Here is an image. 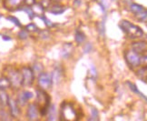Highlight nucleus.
<instances>
[{
  "label": "nucleus",
  "mask_w": 147,
  "mask_h": 121,
  "mask_svg": "<svg viewBox=\"0 0 147 121\" xmlns=\"http://www.w3.org/2000/svg\"><path fill=\"white\" fill-rule=\"evenodd\" d=\"M11 88V84L7 77L2 76L0 77V89H7Z\"/></svg>",
  "instance_id": "21"
},
{
  "label": "nucleus",
  "mask_w": 147,
  "mask_h": 121,
  "mask_svg": "<svg viewBox=\"0 0 147 121\" xmlns=\"http://www.w3.org/2000/svg\"><path fill=\"white\" fill-rule=\"evenodd\" d=\"M25 29L28 33H34V32H37L38 31V27H36V24H34V23H29V24L26 26Z\"/></svg>",
  "instance_id": "23"
},
{
  "label": "nucleus",
  "mask_w": 147,
  "mask_h": 121,
  "mask_svg": "<svg viewBox=\"0 0 147 121\" xmlns=\"http://www.w3.org/2000/svg\"><path fill=\"white\" fill-rule=\"evenodd\" d=\"M65 7H64V5H62L60 4H54L52 5H50V8H49V12L51 14H53V15H56V16H58V15H61V14H63L65 11Z\"/></svg>",
  "instance_id": "13"
},
{
  "label": "nucleus",
  "mask_w": 147,
  "mask_h": 121,
  "mask_svg": "<svg viewBox=\"0 0 147 121\" xmlns=\"http://www.w3.org/2000/svg\"><path fill=\"white\" fill-rule=\"evenodd\" d=\"M26 116L31 121H36L39 118V107L36 104H29L27 107Z\"/></svg>",
  "instance_id": "9"
},
{
  "label": "nucleus",
  "mask_w": 147,
  "mask_h": 121,
  "mask_svg": "<svg viewBox=\"0 0 147 121\" xmlns=\"http://www.w3.org/2000/svg\"><path fill=\"white\" fill-rule=\"evenodd\" d=\"M22 75V83L24 86H30L35 80V73H34L32 67H23L21 69Z\"/></svg>",
  "instance_id": "5"
},
{
  "label": "nucleus",
  "mask_w": 147,
  "mask_h": 121,
  "mask_svg": "<svg viewBox=\"0 0 147 121\" xmlns=\"http://www.w3.org/2000/svg\"><path fill=\"white\" fill-rule=\"evenodd\" d=\"M7 106L9 107V111H10L11 116H12L13 118H18L19 115H20V109H19V106H18V101L15 100L14 99L9 97Z\"/></svg>",
  "instance_id": "10"
},
{
  "label": "nucleus",
  "mask_w": 147,
  "mask_h": 121,
  "mask_svg": "<svg viewBox=\"0 0 147 121\" xmlns=\"http://www.w3.org/2000/svg\"><path fill=\"white\" fill-rule=\"evenodd\" d=\"M7 19L8 21H10L11 23H13L14 25H16V27H22V24H21V22L19 21V19L18 18V17H16L14 16H8L7 17Z\"/></svg>",
  "instance_id": "24"
},
{
  "label": "nucleus",
  "mask_w": 147,
  "mask_h": 121,
  "mask_svg": "<svg viewBox=\"0 0 147 121\" xmlns=\"http://www.w3.org/2000/svg\"><path fill=\"white\" fill-rule=\"evenodd\" d=\"M9 97L7 93V91L5 89H0V104L5 107L7 106L8 104Z\"/></svg>",
  "instance_id": "18"
},
{
  "label": "nucleus",
  "mask_w": 147,
  "mask_h": 121,
  "mask_svg": "<svg viewBox=\"0 0 147 121\" xmlns=\"http://www.w3.org/2000/svg\"><path fill=\"white\" fill-rule=\"evenodd\" d=\"M60 121H77V113L69 102H64L61 106Z\"/></svg>",
  "instance_id": "3"
},
{
  "label": "nucleus",
  "mask_w": 147,
  "mask_h": 121,
  "mask_svg": "<svg viewBox=\"0 0 147 121\" xmlns=\"http://www.w3.org/2000/svg\"><path fill=\"white\" fill-rule=\"evenodd\" d=\"M89 121H99V112L96 108L93 107L91 109V116L89 118Z\"/></svg>",
  "instance_id": "22"
},
{
  "label": "nucleus",
  "mask_w": 147,
  "mask_h": 121,
  "mask_svg": "<svg viewBox=\"0 0 147 121\" xmlns=\"http://www.w3.org/2000/svg\"><path fill=\"white\" fill-rule=\"evenodd\" d=\"M24 5V0H3V7L8 11L19 10Z\"/></svg>",
  "instance_id": "8"
},
{
  "label": "nucleus",
  "mask_w": 147,
  "mask_h": 121,
  "mask_svg": "<svg viewBox=\"0 0 147 121\" xmlns=\"http://www.w3.org/2000/svg\"><path fill=\"white\" fill-rule=\"evenodd\" d=\"M91 75L93 77H96V70H95V67L94 66L91 67Z\"/></svg>",
  "instance_id": "33"
},
{
  "label": "nucleus",
  "mask_w": 147,
  "mask_h": 121,
  "mask_svg": "<svg viewBox=\"0 0 147 121\" xmlns=\"http://www.w3.org/2000/svg\"><path fill=\"white\" fill-rule=\"evenodd\" d=\"M4 76L7 77L11 84V88L18 89L23 86L22 83V75L19 69L12 66H7L4 68Z\"/></svg>",
  "instance_id": "1"
},
{
  "label": "nucleus",
  "mask_w": 147,
  "mask_h": 121,
  "mask_svg": "<svg viewBox=\"0 0 147 121\" xmlns=\"http://www.w3.org/2000/svg\"><path fill=\"white\" fill-rule=\"evenodd\" d=\"M37 84L39 86V88H40V89L47 90L50 88L53 85V80H52L51 75L48 73H45V72L38 75Z\"/></svg>",
  "instance_id": "6"
},
{
  "label": "nucleus",
  "mask_w": 147,
  "mask_h": 121,
  "mask_svg": "<svg viewBox=\"0 0 147 121\" xmlns=\"http://www.w3.org/2000/svg\"><path fill=\"white\" fill-rule=\"evenodd\" d=\"M105 22L102 21L101 23H99V24H98V32H99V34L101 35L102 37L105 36Z\"/></svg>",
  "instance_id": "29"
},
{
  "label": "nucleus",
  "mask_w": 147,
  "mask_h": 121,
  "mask_svg": "<svg viewBox=\"0 0 147 121\" xmlns=\"http://www.w3.org/2000/svg\"><path fill=\"white\" fill-rule=\"evenodd\" d=\"M75 40L76 42L79 45H81L84 42V40H86V35H84L81 30H76V33H75Z\"/></svg>",
  "instance_id": "20"
},
{
  "label": "nucleus",
  "mask_w": 147,
  "mask_h": 121,
  "mask_svg": "<svg viewBox=\"0 0 147 121\" xmlns=\"http://www.w3.org/2000/svg\"><path fill=\"white\" fill-rule=\"evenodd\" d=\"M36 105L40 108L41 115H46L50 107V97L43 89H38L36 91Z\"/></svg>",
  "instance_id": "4"
},
{
  "label": "nucleus",
  "mask_w": 147,
  "mask_h": 121,
  "mask_svg": "<svg viewBox=\"0 0 147 121\" xmlns=\"http://www.w3.org/2000/svg\"><path fill=\"white\" fill-rule=\"evenodd\" d=\"M125 60L127 64L132 67H137L142 64L141 55L135 53L133 50H128L125 52Z\"/></svg>",
  "instance_id": "7"
},
{
  "label": "nucleus",
  "mask_w": 147,
  "mask_h": 121,
  "mask_svg": "<svg viewBox=\"0 0 147 121\" xmlns=\"http://www.w3.org/2000/svg\"><path fill=\"white\" fill-rule=\"evenodd\" d=\"M36 3V0H24V5L27 7H32Z\"/></svg>",
  "instance_id": "31"
},
{
  "label": "nucleus",
  "mask_w": 147,
  "mask_h": 121,
  "mask_svg": "<svg viewBox=\"0 0 147 121\" xmlns=\"http://www.w3.org/2000/svg\"><path fill=\"white\" fill-rule=\"evenodd\" d=\"M126 84H127V86H129V88L131 89L134 93H135V94H137L138 96H140L142 99H144L145 101H147V97L145 96V95H144L142 92H141L139 89H138V88L136 86V85H134V83H132V82H130V81H127L126 82Z\"/></svg>",
  "instance_id": "16"
},
{
  "label": "nucleus",
  "mask_w": 147,
  "mask_h": 121,
  "mask_svg": "<svg viewBox=\"0 0 147 121\" xmlns=\"http://www.w3.org/2000/svg\"><path fill=\"white\" fill-rule=\"evenodd\" d=\"M3 39H4V40H7V41H8V40H11V37H9L8 36H4V37H3Z\"/></svg>",
  "instance_id": "35"
},
{
  "label": "nucleus",
  "mask_w": 147,
  "mask_h": 121,
  "mask_svg": "<svg viewBox=\"0 0 147 121\" xmlns=\"http://www.w3.org/2000/svg\"><path fill=\"white\" fill-rule=\"evenodd\" d=\"M32 69H33V71L35 74L37 73V74L40 75L41 73H43V66L41 64H39V63H36V64L34 65Z\"/></svg>",
  "instance_id": "25"
},
{
  "label": "nucleus",
  "mask_w": 147,
  "mask_h": 121,
  "mask_svg": "<svg viewBox=\"0 0 147 121\" xmlns=\"http://www.w3.org/2000/svg\"><path fill=\"white\" fill-rule=\"evenodd\" d=\"M32 10L34 14L36 15V16H44L45 14V11H46V8L44 7V5L41 4V3H36L34 5L31 7Z\"/></svg>",
  "instance_id": "15"
},
{
  "label": "nucleus",
  "mask_w": 147,
  "mask_h": 121,
  "mask_svg": "<svg viewBox=\"0 0 147 121\" xmlns=\"http://www.w3.org/2000/svg\"><path fill=\"white\" fill-rule=\"evenodd\" d=\"M39 17H40V18L44 21V23H45V24H46V26L47 27H53L54 26V24H53V23L52 22H51V20L50 19H48L47 18V17L46 16H39Z\"/></svg>",
  "instance_id": "28"
},
{
  "label": "nucleus",
  "mask_w": 147,
  "mask_h": 121,
  "mask_svg": "<svg viewBox=\"0 0 147 121\" xmlns=\"http://www.w3.org/2000/svg\"><path fill=\"white\" fill-rule=\"evenodd\" d=\"M48 121H56V107L55 105H50L48 111Z\"/></svg>",
  "instance_id": "19"
},
{
  "label": "nucleus",
  "mask_w": 147,
  "mask_h": 121,
  "mask_svg": "<svg viewBox=\"0 0 147 121\" xmlns=\"http://www.w3.org/2000/svg\"><path fill=\"white\" fill-rule=\"evenodd\" d=\"M62 75H63V71H62V68L60 67H55L54 71L51 75L52 77V80H53V83L57 84L61 81V78H62Z\"/></svg>",
  "instance_id": "14"
},
{
  "label": "nucleus",
  "mask_w": 147,
  "mask_h": 121,
  "mask_svg": "<svg viewBox=\"0 0 147 121\" xmlns=\"http://www.w3.org/2000/svg\"><path fill=\"white\" fill-rule=\"evenodd\" d=\"M52 3H55V4H59L61 1H63V0H50Z\"/></svg>",
  "instance_id": "34"
},
{
  "label": "nucleus",
  "mask_w": 147,
  "mask_h": 121,
  "mask_svg": "<svg viewBox=\"0 0 147 121\" xmlns=\"http://www.w3.org/2000/svg\"><path fill=\"white\" fill-rule=\"evenodd\" d=\"M40 37L44 39H47L49 37V32L47 30H43L40 32Z\"/></svg>",
  "instance_id": "32"
},
{
  "label": "nucleus",
  "mask_w": 147,
  "mask_h": 121,
  "mask_svg": "<svg viewBox=\"0 0 147 121\" xmlns=\"http://www.w3.org/2000/svg\"><path fill=\"white\" fill-rule=\"evenodd\" d=\"M93 49V46L91 43H86V45H84V53H86V54H88L90 53V52L92 51Z\"/></svg>",
  "instance_id": "30"
},
{
  "label": "nucleus",
  "mask_w": 147,
  "mask_h": 121,
  "mask_svg": "<svg viewBox=\"0 0 147 121\" xmlns=\"http://www.w3.org/2000/svg\"><path fill=\"white\" fill-rule=\"evenodd\" d=\"M129 8H130V11H131L133 14H134V16L141 13L142 11H144L145 9L142 5H139L136 3H132L129 5Z\"/></svg>",
  "instance_id": "17"
},
{
  "label": "nucleus",
  "mask_w": 147,
  "mask_h": 121,
  "mask_svg": "<svg viewBox=\"0 0 147 121\" xmlns=\"http://www.w3.org/2000/svg\"><path fill=\"white\" fill-rule=\"evenodd\" d=\"M146 80H147V76H146Z\"/></svg>",
  "instance_id": "36"
},
{
  "label": "nucleus",
  "mask_w": 147,
  "mask_h": 121,
  "mask_svg": "<svg viewBox=\"0 0 147 121\" xmlns=\"http://www.w3.org/2000/svg\"><path fill=\"white\" fill-rule=\"evenodd\" d=\"M0 1H3V0H0Z\"/></svg>",
  "instance_id": "37"
},
{
  "label": "nucleus",
  "mask_w": 147,
  "mask_h": 121,
  "mask_svg": "<svg viewBox=\"0 0 147 121\" xmlns=\"http://www.w3.org/2000/svg\"><path fill=\"white\" fill-rule=\"evenodd\" d=\"M135 16H136V18L140 21H144L147 18V9H144L141 13L135 15Z\"/></svg>",
  "instance_id": "26"
},
{
  "label": "nucleus",
  "mask_w": 147,
  "mask_h": 121,
  "mask_svg": "<svg viewBox=\"0 0 147 121\" xmlns=\"http://www.w3.org/2000/svg\"><path fill=\"white\" fill-rule=\"evenodd\" d=\"M73 50H74L73 45L71 43H65L63 46V48H62V51H61L62 57H64L65 59L69 58L73 53Z\"/></svg>",
  "instance_id": "12"
},
{
  "label": "nucleus",
  "mask_w": 147,
  "mask_h": 121,
  "mask_svg": "<svg viewBox=\"0 0 147 121\" xmlns=\"http://www.w3.org/2000/svg\"><path fill=\"white\" fill-rule=\"evenodd\" d=\"M119 27L122 31L126 35V36L132 39L139 38L144 36V31L142 28L138 26L133 24L128 20H122L119 24Z\"/></svg>",
  "instance_id": "2"
},
{
  "label": "nucleus",
  "mask_w": 147,
  "mask_h": 121,
  "mask_svg": "<svg viewBox=\"0 0 147 121\" xmlns=\"http://www.w3.org/2000/svg\"><path fill=\"white\" fill-rule=\"evenodd\" d=\"M132 50L139 55L144 54L147 52V42L145 41H137L132 44Z\"/></svg>",
  "instance_id": "11"
},
{
  "label": "nucleus",
  "mask_w": 147,
  "mask_h": 121,
  "mask_svg": "<svg viewBox=\"0 0 147 121\" xmlns=\"http://www.w3.org/2000/svg\"><path fill=\"white\" fill-rule=\"evenodd\" d=\"M18 37H19L20 39L25 40V39H26L28 37H29V34H28V32H27L26 29H21V30L18 32Z\"/></svg>",
  "instance_id": "27"
}]
</instances>
